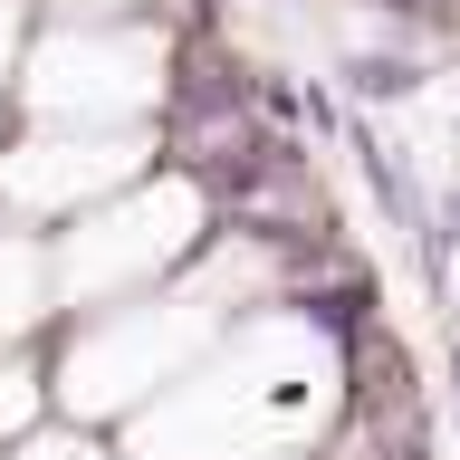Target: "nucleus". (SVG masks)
<instances>
[{
	"instance_id": "f257e3e1",
	"label": "nucleus",
	"mask_w": 460,
	"mask_h": 460,
	"mask_svg": "<svg viewBox=\"0 0 460 460\" xmlns=\"http://www.w3.org/2000/svg\"><path fill=\"white\" fill-rule=\"evenodd\" d=\"M412 67H402V58H355V96H365V106H384V96H412Z\"/></svg>"
},
{
	"instance_id": "f03ea898",
	"label": "nucleus",
	"mask_w": 460,
	"mask_h": 460,
	"mask_svg": "<svg viewBox=\"0 0 460 460\" xmlns=\"http://www.w3.org/2000/svg\"><path fill=\"white\" fill-rule=\"evenodd\" d=\"M451 394H460V355H451Z\"/></svg>"
}]
</instances>
